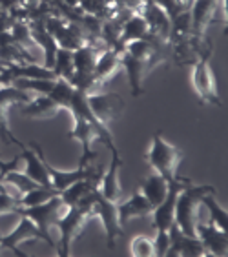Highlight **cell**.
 Masks as SVG:
<instances>
[{
    "instance_id": "cell-17",
    "label": "cell",
    "mask_w": 228,
    "mask_h": 257,
    "mask_svg": "<svg viewBox=\"0 0 228 257\" xmlns=\"http://www.w3.org/2000/svg\"><path fill=\"white\" fill-rule=\"evenodd\" d=\"M150 33L148 22L144 20V17L141 13H132L128 19L121 24V44H128L132 40L146 39Z\"/></svg>"
},
{
    "instance_id": "cell-6",
    "label": "cell",
    "mask_w": 228,
    "mask_h": 257,
    "mask_svg": "<svg viewBox=\"0 0 228 257\" xmlns=\"http://www.w3.org/2000/svg\"><path fill=\"white\" fill-rule=\"evenodd\" d=\"M192 86L195 89V93L199 95V99L203 100V104H215L219 106V95H217V86H215V77L212 73L208 60H195L192 64Z\"/></svg>"
},
{
    "instance_id": "cell-25",
    "label": "cell",
    "mask_w": 228,
    "mask_h": 257,
    "mask_svg": "<svg viewBox=\"0 0 228 257\" xmlns=\"http://www.w3.org/2000/svg\"><path fill=\"white\" fill-rule=\"evenodd\" d=\"M51 69H53V73L57 77L68 79L73 73V51L66 50V48H57Z\"/></svg>"
},
{
    "instance_id": "cell-36",
    "label": "cell",
    "mask_w": 228,
    "mask_h": 257,
    "mask_svg": "<svg viewBox=\"0 0 228 257\" xmlns=\"http://www.w3.org/2000/svg\"><path fill=\"white\" fill-rule=\"evenodd\" d=\"M17 6H19V0H0V8L4 11H8V13L15 10Z\"/></svg>"
},
{
    "instance_id": "cell-33",
    "label": "cell",
    "mask_w": 228,
    "mask_h": 257,
    "mask_svg": "<svg viewBox=\"0 0 228 257\" xmlns=\"http://www.w3.org/2000/svg\"><path fill=\"white\" fill-rule=\"evenodd\" d=\"M170 248V233L168 230H157V235H155L154 241V250L157 257H166V252Z\"/></svg>"
},
{
    "instance_id": "cell-2",
    "label": "cell",
    "mask_w": 228,
    "mask_h": 257,
    "mask_svg": "<svg viewBox=\"0 0 228 257\" xmlns=\"http://www.w3.org/2000/svg\"><path fill=\"white\" fill-rule=\"evenodd\" d=\"M212 186H183L177 193L175 201V224L184 235L195 237L199 224V208H201V197L206 192H212Z\"/></svg>"
},
{
    "instance_id": "cell-14",
    "label": "cell",
    "mask_w": 228,
    "mask_h": 257,
    "mask_svg": "<svg viewBox=\"0 0 228 257\" xmlns=\"http://www.w3.org/2000/svg\"><path fill=\"white\" fill-rule=\"evenodd\" d=\"M119 60H121V66H123L124 71H126V75H128L130 86H132V95H134V97H139L141 88H143V79H144V75H146L144 60L135 59V57L126 53L124 50L119 51Z\"/></svg>"
},
{
    "instance_id": "cell-27",
    "label": "cell",
    "mask_w": 228,
    "mask_h": 257,
    "mask_svg": "<svg viewBox=\"0 0 228 257\" xmlns=\"http://www.w3.org/2000/svg\"><path fill=\"white\" fill-rule=\"evenodd\" d=\"M179 255L183 257H203L206 255V248H204L203 241L195 235V237H190V235H183L181 242H179Z\"/></svg>"
},
{
    "instance_id": "cell-31",
    "label": "cell",
    "mask_w": 228,
    "mask_h": 257,
    "mask_svg": "<svg viewBox=\"0 0 228 257\" xmlns=\"http://www.w3.org/2000/svg\"><path fill=\"white\" fill-rule=\"evenodd\" d=\"M130 253L135 257H152L155 255L154 241L148 239L146 235H137L130 242Z\"/></svg>"
},
{
    "instance_id": "cell-39",
    "label": "cell",
    "mask_w": 228,
    "mask_h": 257,
    "mask_svg": "<svg viewBox=\"0 0 228 257\" xmlns=\"http://www.w3.org/2000/svg\"><path fill=\"white\" fill-rule=\"evenodd\" d=\"M0 13H4V10H2V8H0Z\"/></svg>"
},
{
    "instance_id": "cell-1",
    "label": "cell",
    "mask_w": 228,
    "mask_h": 257,
    "mask_svg": "<svg viewBox=\"0 0 228 257\" xmlns=\"http://www.w3.org/2000/svg\"><path fill=\"white\" fill-rule=\"evenodd\" d=\"M181 159H183V152L177 146L166 143L161 135L157 134L154 135L152 146H150L148 154H146V161L172 186H179V188H183L184 184L188 183L186 179H179L177 175V168L179 164H181Z\"/></svg>"
},
{
    "instance_id": "cell-4",
    "label": "cell",
    "mask_w": 228,
    "mask_h": 257,
    "mask_svg": "<svg viewBox=\"0 0 228 257\" xmlns=\"http://www.w3.org/2000/svg\"><path fill=\"white\" fill-rule=\"evenodd\" d=\"M20 210H22V213H24L26 217H30L31 221L40 228V232L46 235L48 244H50V246H55V241L51 239L50 230L53 228L55 221L68 210V206H66L64 201L60 199L59 193H57L55 197L48 199L46 203L37 204V206H30V208H20Z\"/></svg>"
},
{
    "instance_id": "cell-29",
    "label": "cell",
    "mask_w": 228,
    "mask_h": 257,
    "mask_svg": "<svg viewBox=\"0 0 228 257\" xmlns=\"http://www.w3.org/2000/svg\"><path fill=\"white\" fill-rule=\"evenodd\" d=\"M22 217H24V213H22L20 208L0 212V237H4V235H8L10 232H13Z\"/></svg>"
},
{
    "instance_id": "cell-26",
    "label": "cell",
    "mask_w": 228,
    "mask_h": 257,
    "mask_svg": "<svg viewBox=\"0 0 228 257\" xmlns=\"http://www.w3.org/2000/svg\"><path fill=\"white\" fill-rule=\"evenodd\" d=\"M75 88L73 84H71L68 79H62V77H59V79L55 80V86L53 89H51L50 97L55 100V102L59 104V108L62 109H68V106H70V100H71V95H73Z\"/></svg>"
},
{
    "instance_id": "cell-40",
    "label": "cell",
    "mask_w": 228,
    "mask_h": 257,
    "mask_svg": "<svg viewBox=\"0 0 228 257\" xmlns=\"http://www.w3.org/2000/svg\"><path fill=\"white\" fill-rule=\"evenodd\" d=\"M0 248H2V244H0Z\"/></svg>"
},
{
    "instance_id": "cell-13",
    "label": "cell",
    "mask_w": 228,
    "mask_h": 257,
    "mask_svg": "<svg viewBox=\"0 0 228 257\" xmlns=\"http://www.w3.org/2000/svg\"><path fill=\"white\" fill-rule=\"evenodd\" d=\"M179 186H172L168 195L164 197V201L152 210V219H154L155 230H170V226L175 223V201H177Z\"/></svg>"
},
{
    "instance_id": "cell-21",
    "label": "cell",
    "mask_w": 228,
    "mask_h": 257,
    "mask_svg": "<svg viewBox=\"0 0 228 257\" xmlns=\"http://www.w3.org/2000/svg\"><path fill=\"white\" fill-rule=\"evenodd\" d=\"M59 104L51 99L50 95H37L35 99H31L30 102H26L24 113L37 117V119H44V117H51L57 115L59 111Z\"/></svg>"
},
{
    "instance_id": "cell-15",
    "label": "cell",
    "mask_w": 228,
    "mask_h": 257,
    "mask_svg": "<svg viewBox=\"0 0 228 257\" xmlns=\"http://www.w3.org/2000/svg\"><path fill=\"white\" fill-rule=\"evenodd\" d=\"M170 188H172V184H170L161 173L155 172L154 175H148V177L144 179L139 192L152 203V206H157V204L163 203L164 197L168 195Z\"/></svg>"
},
{
    "instance_id": "cell-37",
    "label": "cell",
    "mask_w": 228,
    "mask_h": 257,
    "mask_svg": "<svg viewBox=\"0 0 228 257\" xmlns=\"http://www.w3.org/2000/svg\"><path fill=\"white\" fill-rule=\"evenodd\" d=\"M62 2H64V4L68 6V8H79V2H80V0H62Z\"/></svg>"
},
{
    "instance_id": "cell-22",
    "label": "cell",
    "mask_w": 228,
    "mask_h": 257,
    "mask_svg": "<svg viewBox=\"0 0 228 257\" xmlns=\"http://www.w3.org/2000/svg\"><path fill=\"white\" fill-rule=\"evenodd\" d=\"M201 204H203V206L208 210L210 223H212L213 226H217L219 230L226 232V226H228L226 210H224V208H221L217 204V201H215V197H213V192H206V193H204L203 197H201Z\"/></svg>"
},
{
    "instance_id": "cell-5",
    "label": "cell",
    "mask_w": 228,
    "mask_h": 257,
    "mask_svg": "<svg viewBox=\"0 0 228 257\" xmlns=\"http://www.w3.org/2000/svg\"><path fill=\"white\" fill-rule=\"evenodd\" d=\"M93 215H99L100 217V221L104 224L106 237H108V248H113L117 237L123 235V221H121L117 203L102 197L99 193V190H97V199H95V204H93Z\"/></svg>"
},
{
    "instance_id": "cell-12",
    "label": "cell",
    "mask_w": 228,
    "mask_h": 257,
    "mask_svg": "<svg viewBox=\"0 0 228 257\" xmlns=\"http://www.w3.org/2000/svg\"><path fill=\"white\" fill-rule=\"evenodd\" d=\"M217 2L219 0H193L192 2L190 15H192V28L195 35H206V28L215 20Z\"/></svg>"
},
{
    "instance_id": "cell-23",
    "label": "cell",
    "mask_w": 228,
    "mask_h": 257,
    "mask_svg": "<svg viewBox=\"0 0 228 257\" xmlns=\"http://www.w3.org/2000/svg\"><path fill=\"white\" fill-rule=\"evenodd\" d=\"M57 193H59L57 190L48 188V186H35V188L22 193V197L19 201V208H30V206H37V204H42L48 199L55 197Z\"/></svg>"
},
{
    "instance_id": "cell-30",
    "label": "cell",
    "mask_w": 228,
    "mask_h": 257,
    "mask_svg": "<svg viewBox=\"0 0 228 257\" xmlns=\"http://www.w3.org/2000/svg\"><path fill=\"white\" fill-rule=\"evenodd\" d=\"M2 181H4V183H8V184H11V186H15L20 193H26L28 190L39 186V184L33 183V181H31V179L28 177L24 172H19V170H11V172H8Z\"/></svg>"
},
{
    "instance_id": "cell-28",
    "label": "cell",
    "mask_w": 228,
    "mask_h": 257,
    "mask_svg": "<svg viewBox=\"0 0 228 257\" xmlns=\"http://www.w3.org/2000/svg\"><path fill=\"white\" fill-rule=\"evenodd\" d=\"M123 50L126 51V53L132 55V57H135V59L148 60L150 57L154 55L155 48L150 44L148 39H139V40H132V42H128V44H124Z\"/></svg>"
},
{
    "instance_id": "cell-10",
    "label": "cell",
    "mask_w": 228,
    "mask_h": 257,
    "mask_svg": "<svg viewBox=\"0 0 228 257\" xmlns=\"http://www.w3.org/2000/svg\"><path fill=\"white\" fill-rule=\"evenodd\" d=\"M197 237L203 241L206 253L215 257H226L228 255V237L226 232L219 230L212 223H199L197 224Z\"/></svg>"
},
{
    "instance_id": "cell-34",
    "label": "cell",
    "mask_w": 228,
    "mask_h": 257,
    "mask_svg": "<svg viewBox=\"0 0 228 257\" xmlns=\"http://www.w3.org/2000/svg\"><path fill=\"white\" fill-rule=\"evenodd\" d=\"M13 208H19V199L13 197L11 193L4 192L0 188V212L4 210H13Z\"/></svg>"
},
{
    "instance_id": "cell-24",
    "label": "cell",
    "mask_w": 228,
    "mask_h": 257,
    "mask_svg": "<svg viewBox=\"0 0 228 257\" xmlns=\"http://www.w3.org/2000/svg\"><path fill=\"white\" fill-rule=\"evenodd\" d=\"M31 100L30 91L17 88L13 84H4L0 86V106L2 108H10L13 104H26Z\"/></svg>"
},
{
    "instance_id": "cell-19",
    "label": "cell",
    "mask_w": 228,
    "mask_h": 257,
    "mask_svg": "<svg viewBox=\"0 0 228 257\" xmlns=\"http://www.w3.org/2000/svg\"><path fill=\"white\" fill-rule=\"evenodd\" d=\"M119 68H121L119 51L113 50V48H106V50L100 51L99 57H97V62H95V68H93V75H95V79L102 84V82H104L106 79H109Z\"/></svg>"
},
{
    "instance_id": "cell-35",
    "label": "cell",
    "mask_w": 228,
    "mask_h": 257,
    "mask_svg": "<svg viewBox=\"0 0 228 257\" xmlns=\"http://www.w3.org/2000/svg\"><path fill=\"white\" fill-rule=\"evenodd\" d=\"M40 4H42V0H19V8H22V10L28 11V13L35 11Z\"/></svg>"
},
{
    "instance_id": "cell-16",
    "label": "cell",
    "mask_w": 228,
    "mask_h": 257,
    "mask_svg": "<svg viewBox=\"0 0 228 257\" xmlns=\"http://www.w3.org/2000/svg\"><path fill=\"white\" fill-rule=\"evenodd\" d=\"M106 48L99 44H82L73 50V71L75 73H93L95 62L99 53Z\"/></svg>"
},
{
    "instance_id": "cell-9",
    "label": "cell",
    "mask_w": 228,
    "mask_h": 257,
    "mask_svg": "<svg viewBox=\"0 0 228 257\" xmlns=\"http://www.w3.org/2000/svg\"><path fill=\"white\" fill-rule=\"evenodd\" d=\"M121 157L117 154V148L111 150V164L106 173L100 175V181L97 184V190L102 197H106L108 201H113V203H119L121 195H123V190H121V181H119V170H121Z\"/></svg>"
},
{
    "instance_id": "cell-32",
    "label": "cell",
    "mask_w": 228,
    "mask_h": 257,
    "mask_svg": "<svg viewBox=\"0 0 228 257\" xmlns=\"http://www.w3.org/2000/svg\"><path fill=\"white\" fill-rule=\"evenodd\" d=\"M106 6H108L106 0H80L79 2V8L82 10V13H86V15H97V17L102 15Z\"/></svg>"
},
{
    "instance_id": "cell-3",
    "label": "cell",
    "mask_w": 228,
    "mask_h": 257,
    "mask_svg": "<svg viewBox=\"0 0 228 257\" xmlns=\"http://www.w3.org/2000/svg\"><path fill=\"white\" fill-rule=\"evenodd\" d=\"M93 212H89L86 208L80 206H68L62 215L55 221L53 228L59 230V239H60V248L57 253L62 257H68L71 253V242L79 237V233L82 232L88 217H91Z\"/></svg>"
},
{
    "instance_id": "cell-7",
    "label": "cell",
    "mask_w": 228,
    "mask_h": 257,
    "mask_svg": "<svg viewBox=\"0 0 228 257\" xmlns=\"http://www.w3.org/2000/svg\"><path fill=\"white\" fill-rule=\"evenodd\" d=\"M89 109L102 124L117 119L124 109V102L119 95L115 93H89L88 95Z\"/></svg>"
},
{
    "instance_id": "cell-11",
    "label": "cell",
    "mask_w": 228,
    "mask_h": 257,
    "mask_svg": "<svg viewBox=\"0 0 228 257\" xmlns=\"http://www.w3.org/2000/svg\"><path fill=\"white\" fill-rule=\"evenodd\" d=\"M19 146L22 148V154L20 155H22V164H24L26 175H28L33 183L39 184V186H48V188H51L50 173H48V170H46L42 157H40L31 146L28 148V146L22 143H19Z\"/></svg>"
},
{
    "instance_id": "cell-8",
    "label": "cell",
    "mask_w": 228,
    "mask_h": 257,
    "mask_svg": "<svg viewBox=\"0 0 228 257\" xmlns=\"http://www.w3.org/2000/svg\"><path fill=\"white\" fill-rule=\"evenodd\" d=\"M31 239H42V241H46V235L40 232V228L30 217L24 215L13 232H10L4 237H0V244H2V248H10L11 252H15L17 255H24L19 250V244H22L26 241H31Z\"/></svg>"
},
{
    "instance_id": "cell-18",
    "label": "cell",
    "mask_w": 228,
    "mask_h": 257,
    "mask_svg": "<svg viewBox=\"0 0 228 257\" xmlns=\"http://www.w3.org/2000/svg\"><path fill=\"white\" fill-rule=\"evenodd\" d=\"M117 208H119V215L123 223H126V221L134 217H146L154 210L152 203L141 192L135 193L134 197L128 199L126 203H117Z\"/></svg>"
},
{
    "instance_id": "cell-20",
    "label": "cell",
    "mask_w": 228,
    "mask_h": 257,
    "mask_svg": "<svg viewBox=\"0 0 228 257\" xmlns=\"http://www.w3.org/2000/svg\"><path fill=\"white\" fill-rule=\"evenodd\" d=\"M93 190H95V184L91 183V179L82 177V179H79V181L71 183L70 186L66 190H62L59 195H60V199L64 201L66 206H77V204H79L88 193L93 192Z\"/></svg>"
},
{
    "instance_id": "cell-38",
    "label": "cell",
    "mask_w": 228,
    "mask_h": 257,
    "mask_svg": "<svg viewBox=\"0 0 228 257\" xmlns=\"http://www.w3.org/2000/svg\"><path fill=\"white\" fill-rule=\"evenodd\" d=\"M4 71V69H2ZM2 71H0V86H4L6 84V80H4V75H2Z\"/></svg>"
}]
</instances>
